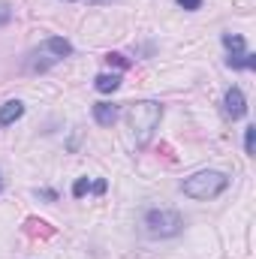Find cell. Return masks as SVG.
I'll use <instances>...</instances> for the list:
<instances>
[{"mask_svg":"<svg viewBox=\"0 0 256 259\" xmlns=\"http://www.w3.org/2000/svg\"><path fill=\"white\" fill-rule=\"evenodd\" d=\"M160 118H163V106L157 100H139V103L130 106L127 124L133 130V139H136L139 148H148L151 145L154 133L160 127Z\"/></svg>","mask_w":256,"mask_h":259,"instance_id":"obj_1","label":"cell"},{"mask_svg":"<svg viewBox=\"0 0 256 259\" xmlns=\"http://www.w3.org/2000/svg\"><path fill=\"white\" fill-rule=\"evenodd\" d=\"M69 55H72V42L69 39H64V36H49L36 49L27 52L24 69L27 72H49L52 66H58L61 61H66Z\"/></svg>","mask_w":256,"mask_h":259,"instance_id":"obj_2","label":"cell"},{"mask_svg":"<svg viewBox=\"0 0 256 259\" xmlns=\"http://www.w3.org/2000/svg\"><path fill=\"white\" fill-rule=\"evenodd\" d=\"M142 229H145L148 238L166 241V238H175V235L184 232V217L172 208H151L142 217Z\"/></svg>","mask_w":256,"mask_h":259,"instance_id":"obj_3","label":"cell"},{"mask_svg":"<svg viewBox=\"0 0 256 259\" xmlns=\"http://www.w3.org/2000/svg\"><path fill=\"white\" fill-rule=\"evenodd\" d=\"M226 187H229V178H226L223 172H217V169H202V172H196L190 178H184L181 193L196 199V202H208V199H217Z\"/></svg>","mask_w":256,"mask_h":259,"instance_id":"obj_4","label":"cell"},{"mask_svg":"<svg viewBox=\"0 0 256 259\" xmlns=\"http://www.w3.org/2000/svg\"><path fill=\"white\" fill-rule=\"evenodd\" d=\"M223 115H226L229 121H238V118L247 115V100H244V91H241L238 84H232V88L223 94Z\"/></svg>","mask_w":256,"mask_h":259,"instance_id":"obj_5","label":"cell"},{"mask_svg":"<svg viewBox=\"0 0 256 259\" xmlns=\"http://www.w3.org/2000/svg\"><path fill=\"white\" fill-rule=\"evenodd\" d=\"M118 118H121V109H118L115 103H97V106H94V121H97L100 127H112Z\"/></svg>","mask_w":256,"mask_h":259,"instance_id":"obj_6","label":"cell"},{"mask_svg":"<svg viewBox=\"0 0 256 259\" xmlns=\"http://www.w3.org/2000/svg\"><path fill=\"white\" fill-rule=\"evenodd\" d=\"M21 115H24V103H21V100H9V103H3V106H0V127L15 124Z\"/></svg>","mask_w":256,"mask_h":259,"instance_id":"obj_7","label":"cell"},{"mask_svg":"<svg viewBox=\"0 0 256 259\" xmlns=\"http://www.w3.org/2000/svg\"><path fill=\"white\" fill-rule=\"evenodd\" d=\"M94 88H97L100 94H115V91L121 88V72H100V75L94 78Z\"/></svg>","mask_w":256,"mask_h":259,"instance_id":"obj_8","label":"cell"},{"mask_svg":"<svg viewBox=\"0 0 256 259\" xmlns=\"http://www.w3.org/2000/svg\"><path fill=\"white\" fill-rule=\"evenodd\" d=\"M226 66H232V69H256V55H253V52L226 55Z\"/></svg>","mask_w":256,"mask_h":259,"instance_id":"obj_9","label":"cell"},{"mask_svg":"<svg viewBox=\"0 0 256 259\" xmlns=\"http://www.w3.org/2000/svg\"><path fill=\"white\" fill-rule=\"evenodd\" d=\"M223 49H226L229 55H241V52H247L244 36H238V33H223Z\"/></svg>","mask_w":256,"mask_h":259,"instance_id":"obj_10","label":"cell"},{"mask_svg":"<svg viewBox=\"0 0 256 259\" xmlns=\"http://www.w3.org/2000/svg\"><path fill=\"white\" fill-rule=\"evenodd\" d=\"M91 190H94V181H91L88 175H84V178H78V181L72 184V196H75V199H81V196L91 193Z\"/></svg>","mask_w":256,"mask_h":259,"instance_id":"obj_11","label":"cell"},{"mask_svg":"<svg viewBox=\"0 0 256 259\" xmlns=\"http://www.w3.org/2000/svg\"><path fill=\"white\" fill-rule=\"evenodd\" d=\"M106 64H109V66H118V69H127L130 61L124 58V55H118V52H109V55H106Z\"/></svg>","mask_w":256,"mask_h":259,"instance_id":"obj_12","label":"cell"},{"mask_svg":"<svg viewBox=\"0 0 256 259\" xmlns=\"http://www.w3.org/2000/svg\"><path fill=\"white\" fill-rule=\"evenodd\" d=\"M253 136H256V127L244 130V151H247V157H253Z\"/></svg>","mask_w":256,"mask_h":259,"instance_id":"obj_13","label":"cell"},{"mask_svg":"<svg viewBox=\"0 0 256 259\" xmlns=\"http://www.w3.org/2000/svg\"><path fill=\"white\" fill-rule=\"evenodd\" d=\"M9 21H12V6H9V3H3V0H0V27H6V24H9Z\"/></svg>","mask_w":256,"mask_h":259,"instance_id":"obj_14","label":"cell"},{"mask_svg":"<svg viewBox=\"0 0 256 259\" xmlns=\"http://www.w3.org/2000/svg\"><path fill=\"white\" fill-rule=\"evenodd\" d=\"M181 9H187V12H196V9H202V0H175Z\"/></svg>","mask_w":256,"mask_h":259,"instance_id":"obj_15","label":"cell"},{"mask_svg":"<svg viewBox=\"0 0 256 259\" xmlns=\"http://www.w3.org/2000/svg\"><path fill=\"white\" fill-rule=\"evenodd\" d=\"M36 196H39V199H49V202H55V199H58L55 190H36Z\"/></svg>","mask_w":256,"mask_h":259,"instance_id":"obj_16","label":"cell"},{"mask_svg":"<svg viewBox=\"0 0 256 259\" xmlns=\"http://www.w3.org/2000/svg\"><path fill=\"white\" fill-rule=\"evenodd\" d=\"M91 193H106V181H103V178H100V181H94V190H91Z\"/></svg>","mask_w":256,"mask_h":259,"instance_id":"obj_17","label":"cell"},{"mask_svg":"<svg viewBox=\"0 0 256 259\" xmlns=\"http://www.w3.org/2000/svg\"><path fill=\"white\" fill-rule=\"evenodd\" d=\"M88 3H94V6H103V3H112V0H88Z\"/></svg>","mask_w":256,"mask_h":259,"instance_id":"obj_18","label":"cell"},{"mask_svg":"<svg viewBox=\"0 0 256 259\" xmlns=\"http://www.w3.org/2000/svg\"><path fill=\"white\" fill-rule=\"evenodd\" d=\"M3 187H6V181H3V172H0V193H3Z\"/></svg>","mask_w":256,"mask_h":259,"instance_id":"obj_19","label":"cell"},{"mask_svg":"<svg viewBox=\"0 0 256 259\" xmlns=\"http://www.w3.org/2000/svg\"><path fill=\"white\" fill-rule=\"evenodd\" d=\"M66 3H72V0H66Z\"/></svg>","mask_w":256,"mask_h":259,"instance_id":"obj_20","label":"cell"}]
</instances>
